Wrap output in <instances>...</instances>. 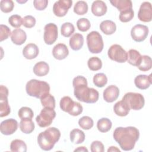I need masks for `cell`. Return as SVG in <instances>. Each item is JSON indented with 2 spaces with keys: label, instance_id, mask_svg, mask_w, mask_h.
Masks as SVG:
<instances>
[{
  "label": "cell",
  "instance_id": "cell-43",
  "mask_svg": "<svg viewBox=\"0 0 152 152\" xmlns=\"http://www.w3.org/2000/svg\"><path fill=\"white\" fill-rule=\"evenodd\" d=\"M8 22L12 27L19 28L23 24V18L19 15H12L8 18Z\"/></svg>",
  "mask_w": 152,
  "mask_h": 152
},
{
  "label": "cell",
  "instance_id": "cell-9",
  "mask_svg": "<svg viewBox=\"0 0 152 152\" xmlns=\"http://www.w3.org/2000/svg\"><path fill=\"white\" fill-rule=\"evenodd\" d=\"M8 90L1 85L0 86V116L4 117L8 116L11 112V108L8 100Z\"/></svg>",
  "mask_w": 152,
  "mask_h": 152
},
{
  "label": "cell",
  "instance_id": "cell-4",
  "mask_svg": "<svg viewBox=\"0 0 152 152\" xmlns=\"http://www.w3.org/2000/svg\"><path fill=\"white\" fill-rule=\"evenodd\" d=\"M26 91L28 96L40 99L49 93L50 86L45 81L31 79L27 83Z\"/></svg>",
  "mask_w": 152,
  "mask_h": 152
},
{
  "label": "cell",
  "instance_id": "cell-37",
  "mask_svg": "<svg viewBox=\"0 0 152 152\" xmlns=\"http://www.w3.org/2000/svg\"><path fill=\"white\" fill-rule=\"evenodd\" d=\"M93 83L98 87H104L107 83V78L104 73H97L93 77Z\"/></svg>",
  "mask_w": 152,
  "mask_h": 152
},
{
  "label": "cell",
  "instance_id": "cell-39",
  "mask_svg": "<svg viewBox=\"0 0 152 152\" xmlns=\"http://www.w3.org/2000/svg\"><path fill=\"white\" fill-rule=\"evenodd\" d=\"M79 126L83 129L88 130L91 129L94 125L93 120L88 116H84L78 120Z\"/></svg>",
  "mask_w": 152,
  "mask_h": 152
},
{
  "label": "cell",
  "instance_id": "cell-12",
  "mask_svg": "<svg viewBox=\"0 0 152 152\" xmlns=\"http://www.w3.org/2000/svg\"><path fill=\"white\" fill-rule=\"evenodd\" d=\"M72 4V1L71 0H59L56 1L53 5V12L57 17H64L66 14Z\"/></svg>",
  "mask_w": 152,
  "mask_h": 152
},
{
  "label": "cell",
  "instance_id": "cell-3",
  "mask_svg": "<svg viewBox=\"0 0 152 152\" xmlns=\"http://www.w3.org/2000/svg\"><path fill=\"white\" fill-rule=\"evenodd\" d=\"M61 137L59 130L55 127L47 128L37 137V142L41 149L45 151L52 150Z\"/></svg>",
  "mask_w": 152,
  "mask_h": 152
},
{
  "label": "cell",
  "instance_id": "cell-29",
  "mask_svg": "<svg viewBox=\"0 0 152 152\" xmlns=\"http://www.w3.org/2000/svg\"><path fill=\"white\" fill-rule=\"evenodd\" d=\"M10 150L13 152H26L27 151V145L24 141L15 139L11 141Z\"/></svg>",
  "mask_w": 152,
  "mask_h": 152
},
{
  "label": "cell",
  "instance_id": "cell-14",
  "mask_svg": "<svg viewBox=\"0 0 152 152\" xmlns=\"http://www.w3.org/2000/svg\"><path fill=\"white\" fill-rule=\"evenodd\" d=\"M18 128L17 121L12 118L3 121L1 123V132L5 135H10L14 134Z\"/></svg>",
  "mask_w": 152,
  "mask_h": 152
},
{
  "label": "cell",
  "instance_id": "cell-34",
  "mask_svg": "<svg viewBox=\"0 0 152 152\" xmlns=\"http://www.w3.org/2000/svg\"><path fill=\"white\" fill-rule=\"evenodd\" d=\"M88 68L91 71H98L102 67V62L100 58L96 56L90 58L87 62Z\"/></svg>",
  "mask_w": 152,
  "mask_h": 152
},
{
  "label": "cell",
  "instance_id": "cell-26",
  "mask_svg": "<svg viewBox=\"0 0 152 152\" xmlns=\"http://www.w3.org/2000/svg\"><path fill=\"white\" fill-rule=\"evenodd\" d=\"M110 2L120 12L132 8V1L130 0H113Z\"/></svg>",
  "mask_w": 152,
  "mask_h": 152
},
{
  "label": "cell",
  "instance_id": "cell-24",
  "mask_svg": "<svg viewBox=\"0 0 152 152\" xmlns=\"http://www.w3.org/2000/svg\"><path fill=\"white\" fill-rule=\"evenodd\" d=\"M101 31L106 35H110L114 33L116 30L115 23L112 20H106L103 21L100 24Z\"/></svg>",
  "mask_w": 152,
  "mask_h": 152
},
{
  "label": "cell",
  "instance_id": "cell-11",
  "mask_svg": "<svg viewBox=\"0 0 152 152\" xmlns=\"http://www.w3.org/2000/svg\"><path fill=\"white\" fill-rule=\"evenodd\" d=\"M148 28L147 26L138 24L132 28L131 30V36L134 41L141 42L147 38L148 34Z\"/></svg>",
  "mask_w": 152,
  "mask_h": 152
},
{
  "label": "cell",
  "instance_id": "cell-5",
  "mask_svg": "<svg viewBox=\"0 0 152 152\" xmlns=\"http://www.w3.org/2000/svg\"><path fill=\"white\" fill-rule=\"evenodd\" d=\"M87 44L89 51L92 53H100L104 46L102 36L97 31H92L87 34Z\"/></svg>",
  "mask_w": 152,
  "mask_h": 152
},
{
  "label": "cell",
  "instance_id": "cell-48",
  "mask_svg": "<svg viewBox=\"0 0 152 152\" xmlns=\"http://www.w3.org/2000/svg\"><path fill=\"white\" fill-rule=\"evenodd\" d=\"M48 4V0H34L33 1V5L34 8L39 11L45 10Z\"/></svg>",
  "mask_w": 152,
  "mask_h": 152
},
{
  "label": "cell",
  "instance_id": "cell-35",
  "mask_svg": "<svg viewBox=\"0 0 152 152\" xmlns=\"http://www.w3.org/2000/svg\"><path fill=\"white\" fill-rule=\"evenodd\" d=\"M40 102L44 107L55 109V97L50 94H48L40 99Z\"/></svg>",
  "mask_w": 152,
  "mask_h": 152
},
{
  "label": "cell",
  "instance_id": "cell-25",
  "mask_svg": "<svg viewBox=\"0 0 152 152\" xmlns=\"http://www.w3.org/2000/svg\"><path fill=\"white\" fill-rule=\"evenodd\" d=\"M127 61L128 62L135 66H138L141 62L142 56L140 53L135 49H130L127 53Z\"/></svg>",
  "mask_w": 152,
  "mask_h": 152
},
{
  "label": "cell",
  "instance_id": "cell-22",
  "mask_svg": "<svg viewBox=\"0 0 152 152\" xmlns=\"http://www.w3.org/2000/svg\"><path fill=\"white\" fill-rule=\"evenodd\" d=\"M113 110L115 114L119 116H126L130 110L127 104L124 101L121 100L116 102L113 106Z\"/></svg>",
  "mask_w": 152,
  "mask_h": 152
},
{
  "label": "cell",
  "instance_id": "cell-30",
  "mask_svg": "<svg viewBox=\"0 0 152 152\" xmlns=\"http://www.w3.org/2000/svg\"><path fill=\"white\" fill-rule=\"evenodd\" d=\"M112 123L111 121L107 118L100 119L97 123V128L101 132H107L112 128Z\"/></svg>",
  "mask_w": 152,
  "mask_h": 152
},
{
  "label": "cell",
  "instance_id": "cell-16",
  "mask_svg": "<svg viewBox=\"0 0 152 152\" xmlns=\"http://www.w3.org/2000/svg\"><path fill=\"white\" fill-rule=\"evenodd\" d=\"M134 83L135 86L141 90H145L148 88L152 83L151 74L147 75H138L134 79Z\"/></svg>",
  "mask_w": 152,
  "mask_h": 152
},
{
  "label": "cell",
  "instance_id": "cell-36",
  "mask_svg": "<svg viewBox=\"0 0 152 152\" xmlns=\"http://www.w3.org/2000/svg\"><path fill=\"white\" fill-rule=\"evenodd\" d=\"M75 31V27L74 25L69 23L66 22L62 24L61 27V34L65 37H69L74 33Z\"/></svg>",
  "mask_w": 152,
  "mask_h": 152
},
{
  "label": "cell",
  "instance_id": "cell-44",
  "mask_svg": "<svg viewBox=\"0 0 152 152\" xmlns=\"http://www.w3.org/2000/svg\"><path fill=\"white\" fill-rule=\"evenodd\" d=\"M11 30L6 25L1 24L0 26V41L3 40L8 38V37L11 35Z\"/></svg>",
  "mask_w": 152,
  "mask_h": 152
},
{
  "label": "cell",
  "instance_id": "cell-38",
  "mask_svg": "<svg viewBox=\"0 0 152 152\" xmlns=\"http://www.w3.org/2000/svg\"><path fill=\"white\" fill-rule=\"evenodd\" d=\"M18 115L21 119H32L34 113L31 108L24 106L19 109Z\"/></svg>",
  "mask_w": 152,
  "mask_h": 152
},
{
  "label": "cell",
  "instance_id": "cell-49",
  "mask_svg": "<svg viewBox=\"0 0 152 152\" xmlns=\"http://www.w3.org/2000/svg\"><path fill=\"white\" fill-rule=\"evenodd\" d=\"M74 151H88V150L84 146L82 147H79L77 148H76L75 150H74Z\"/></svg>",
  "mask_w": 152,
  "mask_h": 152
},
{
  "label": "cell",
  "instance_id": "cell-10",
  "mask_svg": "<svg viewBox=\"0 0 152 152\" xmlns=\"http://www.w3.org/2000/svg\"><path fill=\"white\" fill-rule=\"evenodd\" d=\"M57 26L54 23H48L44 27L43 39L46 44L50 45L55 43L58 38Z\"/></svg>",
  "mask_w": 152,
  "mask_h": 152
},
{
  "label": "cell",
  "instance_id": "cell-15",
  "mask_svg": "<svg viewBox=\"0 0 152 152\" xmlns=\"http://www.w3.org/2000/svg\"><path fill=\"white\" fill-rule=\"evenodd\" d=\"M119 95V89L115 85H110L106 87L103 93L104 100L108 103L115 101Z\"/></svg>",
  "mask_w": 152,
  "mask_h": 152
},
{
  "label": "cell",
  "instance_id": "cell-33",
  "mask_svg": "<svg viewBox=\"0 0 152 152\" xmlns=\"http://www.w3.org/2000/svg\"><path fill=\"white\" fill-rule=\"evenodd\" d=\"M88 11V5L86 1H78L74 7V12L77 15H84Z\"/></svg>",
  "mask_w": 152,
  "mask_h": 152
},
{
  "label": "cell",
  "instance_id": "cell-7",
  "mask_svg": "<svg viewBox=\"0 0 152 152\" xmlns=\"http://www.w3.org/2000/svg\"><path fill=\"white\" fill-rule=\"evenodd\" d=\"M55 116L56 112L54 109L44 107L40 111V114L37 116L36 121L40 127L45 128L51 125Z\"/></svg>",
  "mask_w": 152,
  "mask_h": 152
},
{
  "label": "cell",
  "instance_id": "cell-23",
  "mask_svg": "<svg viewBox=\"0 0 152 152\" xmlns=\"http://www.w3.org/2000/svg\"><path fill=\"white\" fill-rule=\"evenodd\" d=\"M33 70L35 75L39 77H42L48 74L49 71V66L46 62L40 61L34 65Z\"/></svg>",
  "mask_w": 152,
  "mask_h": 152
},
{
  "label": "cell",
  "instance_id": "cell-1",
  "mask_svg": "<svg viewBox=\"0 0 152 152\" xmlns=\"http://www.w3.org/2000/svg\"><path fill=\"white\" fill-rule=\"evenodd\" d=\"M113 137L123 150L129 151L134 148L140 132L134 126L118 127L114 130Z\"/></svg>",
  "mask_w": 152,
  "mask_h": 152
},
{
  "label": "cell",
  "instance_id": "cell-17",
  "mask_svg": "<svg viewBox=\"0 0 152 152\" xmlns=\"http://www.w3.org/2000/svg\"><path fill=\"white\" fill-rule=\"evenodd\" d=\"M68 54V49L64 43H58L56 45L52 50V55L53 57L58 60H62L65 59Z\"/></svg>",
  "mask_w": 152,
  "mask_h": 152
},
{
  "label": "cell",
  "instance_id": "cell-45",
  "mask_svg": "<svg viewBox=\"0 0 152 152\" xmlns=\"http://www.w3.org/2000/svg\"><path fill=\"white\" fill-rule=\"evenodd\" d=\"M36 19L32 15H26L23 18V25L26 28H32L36 24Z\"/></svg>",
  "mask_w": 152,
  "mask_h": 152
},
{
  "label": "cell",
  "instance_id": "cell-46",
  "mask_svg": "<svg viewBox=\"0 0 152 152\" xmlns=\"http://www.w3.org/2000/svg\"><path fill=\"white\" fill-rule=\"evenodd\" d=\"M91 152H103L104 151V145L100 141H94L90 145Z\"/></svg>",
  "mask_w": 152,
  "mask_h": 152
},
{
  "label": "cell",
  "instance_id": "cell-42",
  "mask_svg": "<svg viewBox=\"0 0 152 152\" xmlns=\"http://www.w3.org/2000/svg\"><path fill=\"white\" fill-rule=\"evenodd\" d=\"M134 12L132 9L127 10L122 12H120L119 14V20L123 23H126L130 21L134 17Z\"/></svg>",
  "mask_w": 152,
  "mask_h": 152
},
{
  "label": "cell",
  "instance_id": "cell-41",
  "mask_svg": "<svg viewBox=\"0 0 152 152\" xmlns=\"http://www.w3.org/2000/svg\"><path fill=\"white\" fill-rule=\"evenodd\" d=\"M14 7V4L12 0H1L0 2V8L3 12L8 13L11 12Z\"/></svg>",
  "mask_w": 152,
  "mask_h": 152
},
{
  "label": "cell",
  "instance_id": "cell-20",
  "mask_svg": "<svg viewBox=\"0 0 152 152\" xmlns=\"http://www.w3.org/2000/svg\"><path fill=\"white\" fill-rule=\"evenodd\" d=\"M39 54V48L34 43L27 44L23 49V55L27 59H33Z\"/></svg>",
  "mask_w": 152,
  "mask_h": 152
},
{
  "label": "cell",
  "instance_id": "cell-19",
  "mask_svg": "<svg viewBox=\"0 0 152 152\" xmlns=\"http://www.w3.org/2000/svg\"><path fill=\"white\" fill-rule=\"evenodd\" d=\"M27 34L26 32L21 28L14 29L11 33V41L17 45H23L26 40Z\"/></svg>",
  "mask_w": 152,
  "mask_h": 152
},
{
  "label": "cell",
  "instance_id": "cell-47",
  "mask_svg": "<svg viewBox=\"0 0 152 152\" xmlns=\"http://www.w3.org/2000/svg\"><path fill=\"white\" fill-rule=\"evenodd\" d=\"M83 110V108L82 105L77 102H74V106L71 110L68 113L72 116H76L80 115L82 113Z\"/></svg>",
  "mask_w": 152,
  "mask_h": 152
},
{
  "label": "cell",
  "instance_id": "cell-50",
  "mask_svg": "<svg viewBox=\"0 0 152 152\" xmlns=\"http://www.w3.org/2000/svg\"><path fill=\"white\" fill-rule=\"evenodd\" d=\"M108 152L110 151H118V152H120V150L119 148H118L116 147H114V146H111L109 148H108L107 150Z\"/></svg>",
  "mask_w": 152,
  "mask_h": 152
},
{
  "label": "cell",
  "instance_id": "cell-6",
  "mask_svg": "<svg viewBox=\"0 0 152 152\" xmlns=\"http://www.w3.org/2000/svg\"><path fill=\"white\" fill-rule=\"evenodd\" d=\"M122 100L127 104L130 109L134 110L141 109L145 103L144 96L138 93H127L124 96Z\"/></svg>",
  "mask_w": 152,
  "mask_h": 152
},
{
  "label": "cell",
  "instance_id": "cell-31",
  "mask_svg": "<svg viewBox=\"0 0 152 152\" xmlns=\"http://www.w3.org/2000/svg\"><path fill=\"white\" fill-rule=\"evenodd\" d=\"M74 104V101L72 100V99L69 97V96H64L63 97L61 100H60V108L62 110L69 113Z\"/></svg>",
  "mask_w": 152,
  "mask_h": 152
},
{
  "label": "cell",
  "instance_id": "cell-21",
  "mask_svg": "<svg viewBox=\"0 0 152 152\" xmlns=\"http://www.w3.org/2000/svg\"><path fill=\"white\" fill-rule=\"evenodd\" d=\"M71 48L74 50H80L83 46L84 44V37L83 36L80 34L76 33L74 34L69 39V42Z\"/></svg>",
  "mask_w": 152,
  "mask_h": 152
},
{
  "label": "cell",
  "instance_id": "cell-40",
  "mask_svg": "<svg viewBox=\"0 0 152 152\" xmlns=\"http://www.w3.org/2000/svg\"><path fill=\"white\" fill-rule=\"evenodd\" d=\"M77 26L78 29L83 32L87 31L91 26L90 21L86 18H81L77 21Z\"/></svg>",
  "mask_w": 152,
  "mask_h": 152
},
{
  "label": "cell",
  "instance_id": "cell-18",
  "mask_svg": "<svg viewBox=\"0 0 152 152\" xmlns=\"http://www.w3.org/2000/svg\"><path fill=\"white\" fill-rule=\"evenodd\" d=\"M91 12L92 13L97 17L104 15L107 12V6L104 2L100 0L94 1L91 5Z\"/></svg>",
  "mask_w": 152,
  "mask_h": 152
},
{
  "label": "cell",
  "instance_id": "cell-8",
  "mask_svg": "<svg viewBox=\"0 0 152 152\" xmlns=\"http://www.w3.org/2000/svg\"><path fill=\"white\" fill-rule=\"evenodd\" d=\"M107 55L111 60L117 62L124 63L127 61V52L118 44L112 45L109 48Z\"/></svg>",
  "mask_w": 152,
  "mask_h": 152
},
{
  "label": "cell",
  "instance_id": "cell-13",
  "mask_svg": "<svg viewBox=\"0 0 152 152\" xmlns=\"http://www.w3.org/2000/svg\"><path fill=\"white\" fill-rule=\"evenodd\" d=\"M138 19L143 22H150L152 20V7L149 2H142L138 12Z\"/></svg>",
  "mask_w": 152,
  "mask_h": 152
},
{
  "label": "cell",
  "instance_id": "cell-27",
  "mask_svg": "<svg viewBox=\"0 0 152 152\" xmlns=\"http://www.w3.org/2000/svg\"><path fill=\"white\" fill-rule=\"evenodd\" d=\"M70 140L75 144H81L85 140V134L84 132L79 129H74L70 132Z\"/></svg>",
  "mask_w": 152,
  "mask_h": 152
},
{
  "label": "cell",
  "instance_id": "cell-28",
  "mask_svg": "<svg viewBox=\"0 0 152 152\" xmlns=\"http://www.w3.org/2000/svg\"><path fill=\"white\" fill-rule=\"evenodd\" d=\"M19 126L20 130L26 134L31 133L34 131L35 127L32 119H21Z\"/></svg>",
  "mask_w": 152,
  "mask_h": 152
},
{
  "label": "cell",
  "instance_id": "cell-2",
  "mask_svg": "<svg viewBox=\"0 0 152 152\" xmlns=\"http://www.w3.org/2000/svg\"><path fill=\"white\" fill-rule=\"evenodd\" d=\"M87 84V79L84 77H75L72 81L74 96L79 101L87 103H96L99 99V92L93 88L88 87Z\"/></svg>",
  "mask_w": 152,
  "mask_h": 152
},
{
  "label": "cell",
  "instance_id": "cell-32",
  "mask_svg": "<svg viewBox=\"0 0 152 152\" xmlns=\"http://www.w3.org/2000/svg\"><path fill=\"white\" fill-rule=\"evenodd\" d=\"M151 66L152 60L151 57L147 55H142L141 62L137 66L138 68L142 71H147L151 68Z\"/></svg>",
  "mask_w": 152,
  "mask_h": 152
}]
</instances>
